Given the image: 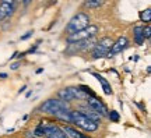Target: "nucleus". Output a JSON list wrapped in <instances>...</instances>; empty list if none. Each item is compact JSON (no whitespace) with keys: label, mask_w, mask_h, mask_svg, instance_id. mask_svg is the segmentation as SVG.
Listing matches in <instances>:
<instances>
[{"label":"nucleus","mask_w":151,"mask_h":138,"mask_svg":"<svg viewBox=\"0 0 151 138\" xmlns=\"http://www.w3.org/2000/svg\"><path fill=\"white\" fill-rule=\"evenodd\" d=\"M90 50H91V57L92 59L105 57V56H108V52H109L108 48H105V46H102V45H99L98 42L95 43V45H94Z\"/></svg>","instance_id":"8"},{"label":"nucleus","mask_w":151,"mask_h":138,"mask_svg":"<svg viewBox=\"0 0 151 138\" xmlns=\"http://www.w3.org/2000/svg\"><path fill=\"white\" fill-rule=\"evenodd\" d=\"M32 34H34V31H29V32H27L25 35H22V36H21V39H22V41H24V39H28V38H29V36H32Z\"/></svg>","instance_id":"21"},{"label":"nucleus","mask_w":151,"mask_h":138,"mask_svg":"<svg viewBox=\"0 0 151 138\" xmlns=\"http://www.w3.org/2000/svg\"><path fill=\"white\" fill-rule=\"evenodd\" d=\"M65 109H69V103L65 101H60V99H55V98L45 101L42 105H41V107H39L41 112L49 113V114H52V116H53L56 112L65 110Z\"/></svg>","instance_id":"3"},{"label":"nucleus","mask_w":151,"mask_h":138,"mask_svg":"<svg viewBox=\"0 0 151 138\" xmlns=\"http://www.w3.org/2000/svg\"><path fill=\"white\" fill-rule=\"evenodd\" d=\"M20 67V61H17V63H13L11 64V70H17Z\"/></svg>","instance_id":"22"},{"label":"nucleus","mask_w":151,"mask_h":138,"mask_svg":"<svg viewBox=\"0 0 151 138\" xmlns=\"http://www.w3.org/2000/svg\"><path fill=\"white\" fill-rule=\"evenodd\" d=\"M20 1H21V0H20Z\"/></svg>","instance_id":"30"},{"label":"nucleus","mask_w":151,"mask_h":138,"mask_svg":"<svg viewBox=\"0 0 151 138\" xmlns=\"http://www.w3.org/2000/svg\"><path fill=\"white\" fill-rule=\"evenodd\" d=\"M43 127H45V137L46 138H69L65 131L56 124H43Z\"/></svg>","instance_id":"6"},{"label":"nucleus","mask_w":151,"mask_h":138,"mask_svg":"<svg viewBox=\"0 0 151 138\" xmlns=\"http://www.w3.org/2000/svg\"><path fill=\"white\" fill-rule=\"evenodd\" d=\"M94 77L97 78L99 82H101V85H102V89H104V92H105V95H112V88H111V84H109L108 81L104 78L101 74H97V73H94Z\"/></svg>","instance_id":"12"},{"label":"nucleus","mask_w":151,"mask_h":138,"mask_svg":"<svg viewBox=\"0 0 151 138\" xmlns=\"http://www.w3.org/2000/svg\"><path fill=\"white\" fill-rule=\"evenodd\" d=\"M104 4V0H86L84 1V7L88 10H97Z\"/></svg>","instance_id":"13"},{"label":"nucleus","mask_w":151,"mask_h":138,"mask_svg":"<svg viewBox=\"0 0 151 138\" xmlns=\"http://www.w3.org/2000/svg\"><path fill=\"white\" fill-rule=\"evenodd\" d=\"M0 78H7V74H6V73H1V74H0Z\"/></svg>","instance_id":"27"},{"label":"nucleus","mask_w":151,"mask_h":138,"mask_svg":"<svg viewBox=\"0 0 151 138\" xmlns=\"http://www.w3.org/2000/svg\"><path fill=\"white\" fill-rule=\"evenodd\" d=\"M25 89H27V87H25V85H24V87H21V88H20V94H21V92H24Z\"/></svg>","instance_id":"26"},{"label":"nucleus","mask_w":151,"mask_h":138,"mask_svg":"<svg viewBox=\"0 0 151 138\" xmlns=\"http://www.w3.org/2000/svg\"><path fill=\"white\" fill-rule=\"evenodd\" d=\"M0 1H3V3H9V4H16V0H0Z\"/></svg>","instance_id":"23"},{"label":"nucleus","mask_w":151,"mask_h":138,"mask_svg":"<svg viewBox=\"0 0 151 138\" xmlns=\"http://www.w3.org/2000/svg\"><path fill=\"white\" fill-rule=\"evenodd\" d=\"M31 1H32V0H21V3H22L24 6H28L29 3H31Z\"/></svg>","instance_id":"24"},{"label":"nucleus","mask_w":151,"mask_h":138,"mask_svg":"<svg viewBox=\"0 0 151 138\" xmlns=\"http://www.w3.org/2000/svg\"><path fill=\"white\" fill-rule=\"evenodd\" d=\"M127 45H129V39L126 36H120L118 38V41H115L112 45V48L109 49L108 52V56L111 57V56H115V54L120 53L122 50H124V49L127 48Z\"/></svg>","instance_id":"7"},{"label":"nucleus","mask_w":151,"mask_h":138,"mask_svg":"<svg viewBox=\"0 0 151 138\" xmlns=\"http://www.w3.org/2000/svg\"><path fill=\"white\" fill-rule=\"evenodd\" d=\"M25 135H27V138H32V137H35V135H34V133H31V131H27V134H25Z\"/></svg>","instance_id":"25"},{"label":"nucleus","mask_w":151,"mask_h":138,"mask_svg":"<svg viewBox=\"0 0 151 138\" xmlns=\"http://www.w3.org/2000/svg\"><path fill=\"white\" fill-rule=\"evenodd\" d=\"M80 110L83 112V113H84L87 117H90L91 120H94L95 123H99V122H101V114H99V113H97V112H94L92 109H91V112H87V109H80Z\"/></svg>","instance_id":"15"},{"label":"nucleus","mask_w":151,"mask_h":138,"mask_svg":"<svg viewBox=\"0 0 151 138\" xmlns=\"http://www.w3.org/2000/svg\"><path fill=\"white\" fill-rule=\"evenodd\" d=\"M108 116L112 122H119V119H120V116H119V113L116 110H111V113H108Z\"/></svg>","instance_id":"18"},{"label":"nucleus","mask_w":151,"mask_h":138,"mask_svg":"<svg viewBox=\"0 0 151 138\" xmlns=\"http://www.w3.org/2000/svg\"><path fill=\"white\" fill-rule=\"evenodd\" d=\"M58 98H59L60 101H65V102L76 101L74 95H73V91H71V87H69V88H62V89L58 92Z\"/></svg>","instance_id":"10"},{"label":"nucleus","mask_w":151,"mask_h":138,"mask_svg":"<svg viewBox=\"0 0 151 138\" xmlns=\"http://www.w3.org/2000/svg\"><path fill=\"white\" fill-rule=\"evenodd\" d=\"M70 123H73L74 126L83 128L84 131H95L98 128V123L91 120L90 117H87L81 110H71L70 112Z\"/></svg>","instance_id":"1"},{"label":"nucleus","mask_w":151,"mask_h":138,"mask_svg":"<svg viewBox=\"0 0 151 138\" xmlns=\"http://www.w3.org/2000/svg\"><path fill=\"white\" fill-rule=\"evenodd\" d=\"M143 36H144V39H150V36H151V28H150V25H147V27H143Z\"/></svg>","instance_id":"19"},{"label":"nucleus","mask_w":151,"mask_h":138,"mask_svg":"<svg viewBox=\"0 0 151 138\" xmlns=\"http://www.w3.org/2000/svg\"><path fill=\"white\" fill-rule=\"evenodd\" d=\"M133 38H134V42L141 46V45H144V36H143V27L141 25H136L133 28Z\"/></svg>","instance_id":"11"},{"label":"nucleus","mask_w":151,"mask_h":138,"mask_svg":"<svg viewBox=\"0 0 151 138\" xmlns=\"http://www.w3.org/2000/svg\"><path fill=\"white\" fill-rule=\"evenodd\" d=\"M32 138H38V137H32Z\"/></svg>","instance_id":"29"},{"label":"nucleus","mask_w":151,"mask_h":138,"mask_svg":"<svg viewBox=\"0 0 151 138\" xmlns=\"http://www.w3.org/2000/svg\"><path fill=\"white\" fill-rule=\"evenodd\" d=\"M90 25V16L87 13H77L76 16L71 17V20L69 21V24L66 25V32L70 35L73 32H77V31H81Z\"/></svg>","instance_id":"2"},{"label":"nucleus","mask_w":151,"mask_h":138,"mask_svg":"<svg viewBox=\"0 0 151 138\" xmlns=\"http://www.w3.org/2000/svg\"><path fill=\"white\" fill-rule=\"evenodd\" d=\"M99 45H102V46H105V48H108V49H111L112 48V45H113V41L111 39V38H108V36H105V38H102V39H99Z\"/></svg>","instance_id":"17"},{"label":"nucleus","mask_w":151,"mask_h":138,"mask_svg":"<svg viewBox=\"0 0 151 138\" xmlns=\"http://www.w3.org/2000/svg\"><path fill=\"white\" fill-rule=\"evenodd\" d=\"M62 130L66 133V135H67V137H70V138H81V134H83V133H78L76 128L70 127V126H65Z\"/></svg>","instance_id":"14"},{"label":"nucleus","mask_w":151,"mask_h":138,"mask_svg":"<svg viewBox=\"0 0 151 138\" xmlns=\"http://www.w3.org/2000/svg\"><path fill=\"white\" fill-rule=\"evenodd\" d=\"M13 13H14V6L0 1V21L6 20L7 17H11Z\"/></svg>","instance_id":"9"},{"label":"nucleus","mask_w":151,"mask_h":138,"mask_svg":"<svg viewBox=\"0 0 151 138\" xmlns=\"http://www.w3.org/2000/svg\"><path fill=\"white\" fill-rule=\"evenodd\" d=\"M97 34H98V27L97 25H88L87 28L81 29V31H77V32L70 34L69 36L66 38V42L73 43V42H77V41H81V39H87V38H91V36H97Z\"/></svg>","instance_id":"4"},{"label":"nucleus","mask_w":151,"mask_h":138,"mask_svg":"<svg viewBox=\"0 0 151 138\" xmlns=\"http://www.w3.org/2000/svg\"><path fill=\"white\" fill-rule=\"evenodd\" d=\"M81 138H90V137H87V135H84V134H81Z\"/></svg>","instance_id":"28"},{"label":"nucleus","mask_w":151,"mask_h":138,"mask_svg":"<svg viewBox=\"0 0 151 138\" xmlns=\"http://www.w3.org/2000/svg\"><path fill=\"white\" fill-rule=\"evenodd\" d=\"M80 88H81L83 91H84V92H86V94H87L88 96H95V92H94L92 89H90L88 87H86V85H80Z\"/></svg>","instance_id":"20"},{"label":"nucleus","mask_w":151,"mask_h":138,"mask_svg":"<svg viewBox=\"0 0 151 138\" xmlns=\"http://www.w3.org/2000/svg\"><path fill=\"white\" fill-rule=\"evenodd\" d=\"M140 20L143 22L150 24V21H151V9H146L144 11H141L140 13Z\"/></svg>","instance_id":"16"},{"label":"nucleus","mask_w":151,"mask_h":138,"mask_svg":"<svg viewBox=\"0 0 151 138\" xmlns=\"http://www.w3.org/2000/svg\"><path fill=\"white\" fill-rule=\"evenodd\" d=\"M87 105H88L90 109H92L94 112L99 113L101 116H108V109H106V106L104 105V102L101 101L99 98H97V96H88V98H87Z\"/></svg>","instance_id":"5"}]
</instances>
